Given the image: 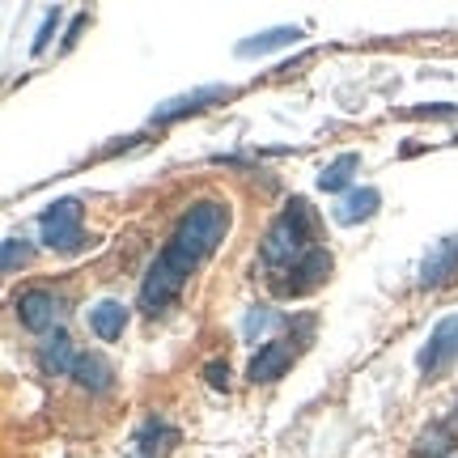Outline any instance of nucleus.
Segmentation results:
<instances>
[{"instance_id": "a211bd4d", "label": "nucleus", "mask_w": 458, "mask_h": 458, "mask_svg": "<svg viewBox=\"0 0 458 458\" xmlns=\"http://www.w3.org/2000/svg\"><path fill=\"white\" fill-rule=\"evenodd\" d=\"M280 323V314L276 310H267V306H255V310L246 314V323H242V335L246 340H259V335H267V331Z\"/></svg>"}, {"instance_id": "20e7f679", "label": "nucleus", "mask_w": 458, "mask_h": 458, "mask_svg": "<svg viewBox=\"0 0 458 458\" xmlns=\"http://www.w3.org/2000/svg\"><path fill=\"white\" fill-rule=\"evenodd\" d=\"M187 276H191V272H187L182 263H174V259H170V255L162 250V255H157V263L148 267V276H145V289H140V306L157 314L165 301H174V297H179V289L187 284Z\"/></svg>"}, {"instance_id": "7ed1b4c3", "label": "nucleus", "mask_w": 458, "mask_h": 458, "mask_svg": "<svg viewBox=\"0 0 458 458\" xmlns=\"http://www.w3.org/2000/svg\"><path fill=\"white\" fill-rule=\"evenodd\" d=\"M38 229H43V242H47L51 250H77V246L85 242L81 199H60V204H51L47 213H43V221H38Z\"/></svg>"}, {"instance_id": "aec40b11", "label": "nucleus", "mask_w": 458, "mask_h": 458, "mask_svg": "<svg viewBox=\"0 0 458 458\" xmlns=\"http://www.w3.org/2000/svg\"><path fill=\"white\" fill-rule=\"evenodd\" d=\"M55 21H60V13H47L43 17V26H38V38H34V51H43L51 43V30H55Z\"/></svg>"}, {"instance_id": "423d86ee", "label": "nucleus", "mask_w": 458, "mask_h": 458, "mask_svg": "<svg viewBox=\"0 0 458 458\" xmlns=\"http://www.w3.org/2000/svg\"><path fill=\"white\" fill-rule=\"evenodd\" d=\"M450 360H458V314L442 318V323L433 327V335H428V344L420 348V369H425V374L445 369Z\"/></svg>"}, {"instance_id": "ddd939ff", "label": "nucleus", "mask_w": 458, "mask_h": 458, "mask_svg": "<svg viewBox=\"0 0 458 458\" xmlns=\"http://www.w3.org/2000/svg\"><path fill=\"white\" fill-rule=\"evenodd\" d=\"M89 327L98 340H119L123 327H128V310L119 306V301H98L94 310H89Z\"/></svg>"}, {"instance_id": "39448f33", "label": "nucleus", "mask_w": 458, "mask_h": 458, "mask_svg": "<svg viewBox=\"0 0 458 458\" xmlns=\"http://www.w3.org/2000/svg\"><path fill=\"white\" fill-rule=\"evenodd\" d=\"M233 94H238L233 85H204V89H191V94H179V98L162 102L153 111V123H174V119H182V114H191V111H204L213 102H229Z\"/></svg>"}, {"instance_id": "9d476101", "label": "nucleus", "mask_w": 458, "mask_h": 458, "mask_svg": "<svg viewBox=\"0 0 458 458\" xmlns=\"http://www.w3.org/2000/svg\"><path fill=\"white\" fill-rule=\"evenodd\" d=\"M77 348H72V340H68L64 331H55V335H47V340L38 344V365L47 369V374H72L77 369Z\"/></svg>"}, {"instance_id": "f8f14e48", "label": "nucleus", "mask_w": 458, "mask_h": 458, "mask_svg": "<svg viewBox=\"0 0 458 458\" xmlns=\"http://www.w3.org/2000/svg\"><path fill=\"white\" fill-rule=\"evenodd\" d=\"M297 38H301L297 26H272V30L255 34V38H242V43H238V55H242V60H250V55H267V51L289 47V43H297Z\"/></svg>"}, {"instance_id": "0eeeda50", "label": "nucleus", "mask_w": 458, "mask_h": 458, "mask_svg": "<svg viewBox=\"0 0 458 458\" xmlns=\"http://www.w3.org/2000/svg\"><path fill=\"white\" fill-rule=\"evenodd\" d=\"M17 314L30 331H51L60 323V301L47 293V289H30V293L17 297Z\"/></svg>"}, {"instance_id": "1a4fd4ad", "label": "nucleus", "mask_w": 458, "mask_h": 458, "mask_svg": "<svg viewBox=\"0 0 458 458\" xmlns=\"http://www.w3.org/2000/svg\"><path fill=\"white\" fill-rule=\"evenodd\" d=\"M293 365V344H263L259 348V357L250 360V369H246V377L250 382H276V377H284V369Z\"/></svg>"}, {"instance_id": "2eb2a0df", "label": "nucleus", "mask_w": 458, "mask_h": 458, "mask_svg": "<svg viewBox=\"0 0 458 458\" xmlns=\"http://www.w3.org/2000/svg\"><path fill=\"white\" fill-rule=\"evenodd\" d=\"M327 272H331V255H327V250H310V255L293 267V276H301L293 293H306V289H314V284H323V276H327Z\"/></svg>"}, {"instance_id": "f257e3e1", "label": "nucleus", "mask_w": 458, "mask_h": 458, "mask_svg": "<svg viewBox=\"0 0 458 458\" xmlns=\"http://www.w3.org/2000/svg\"><path fill=\"white\" fill-rule=\"evenodd\" d=\"M225 229H229V208L216 204V199H204V204H196V208L179 221L174 242L165 246V255L191 272L199 259H208L216 250V242L225 238Z\"/></svg>"}, {"instance_id": "412c9836", "label": "nucleus", "mask_w": 458, "mask_h": 458, "mask_svg": "<svg viewBox=\"0 0 458 458\" xmlns=\"http://www.w3.org/2000/svg\"><path fill=\"white\" fill-rule=\"evenodd\" d=\"M204 374H208V382H213L216 391H221V386H229V365H221V360H213Z\"/></svg>"}, {"instance_id": "6e6552de", "label": "nucleus", "mask_w": 458, "mask_h": 458, "mask_svg": "<svg viewBox=\"0 0 458 458\" xmlns=\"http://www.w3.org/2000/svg\"><path fill=\"white\" fill-rule=\"evenodd\" d=\"M450 276H458V233L454 238H442V242L425 255V263H420V284H425V289L445 284Z\"/></svg>"}, {"instance_id": "f03ea898", "label": "nucleus", "mask_w": 458, "mask_h": 458, "mask_svg": "<svg viewBox=\"0 0 458 458\" xmlns=\"http://www.w3.org/2000/svg\"><path fill=\"white\" fill-rule=\"evenodd\" d=\"M306 242H310V208H306V199H293L289 213L267 229V238H263V259L272 263V267H293V263H301L310 255Z\"/></svg>"}, {"instance_id": "6ab92c4d", "label": "nucleus", "mask_w": 458, "mask_h": 458, "mask_svg": "<svg viewBox=\"0 0 458 458\" xmlns=\"http://www.w3.org/2000/svg\"><path fill=\"white\" fill-rule=\"evenodd\" d=\"M30 259V246L21 242V238H4V272H13L17 263Z\"/></svg>"}, {"instance_id": "f3484780", "label": "nucleus", "mask_w": 458, "mask_h": 458, "mask_svg": "<svg viewBox=\"0 0 458 458\" xmlns=\"http://www.w3.org/2000/svg\"><path fill=\"white\" fill-rule=\"evenodd\" d=\"M450 445H454L450 428H445V425H433V428H425V433H420L416 454H420V458H445V454H450Z\"/></svg>"}, {"instance_id": "dca6fc26", "label": "nucleus", "mask_w": 458, "mask_h": 458, "mask_svg": "<svg viewBox=\"0 0 458 458\" xmlns=\"http://www.w3.org/2000/svg\"><path fill=\"white\" fill-rule=\"evenodd\" d=\"M357 170H360V157L357 153H344V157H335V162L318 174V187H323V191H340V187H348V179H352Z\"/></svg>"}, {"instance_id": "9b49d317", "label": "nucleus", "mask_w": 458, "mask_h": 458, "mask_svg": "<svg viewBox=\"0 0 458 458\" xmlns=\"http://www.w3.org/2000/svg\"><path fill=\"white\" fill-rule=\"evenodd\" d=\"M377 204H382V196H377L374 187H357V191H348V196L335 204V221H340V225L369 221V216L377 213Z\"/></svg>"}, {"instance_id": "4468645a", "label": "nucleus", "mask_w": 458, "mask_h": 458, "mask_svg": "<svg viewBox=\"0 0 458 458\" xmlns=\"http://www.w3.org/2000/svg\"><path fill=\"white\" fill-rule=\"evenodd\" d=\"M72 377L81 382V386H89V391H111V377H114V369L106 365L102 357H81L77 360V369H72Z\"/></svg>"}]
</instances>
